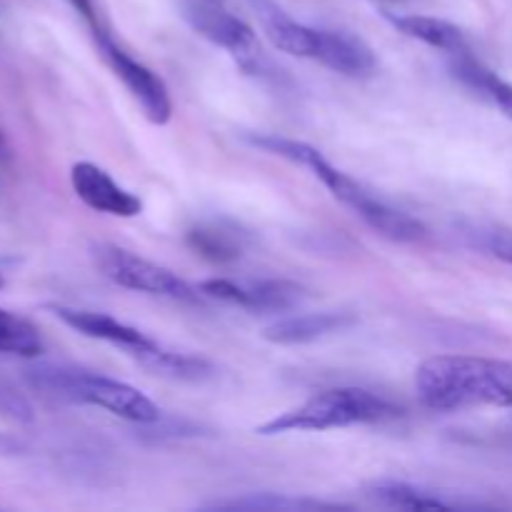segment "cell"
Masks as SVG:
<instances>
[{
	"label": "cell",
	"mask_w": 512,
	"mask_h": 512,
	"mask_svg": "<svg viewBox=\"0 0 512 512\" xmlns=\"http://www.w3.org/2000/svg\"><path fill=\"white\" fill-rule=\"evenodd\" d=\"M415 393L430 410L512 408V363L478 355H435L415 370Z\"/></svg>",
	"instance_id": "cell-1"
},
{
	"label": "cell",
	"mask_w": 512,
	"mask_h": 512,
	"mask_svg": "<svg viewBox=\"0 0 512 512\" xmlns=\"http://www.w3.org/2000/svg\"><path fill=\"white\" fill-rule=\"evenodd\" d=\"M250 143L268 150V153L280 155V158L290 160V163L300 165V168L310 170L340 203L348 205L365 225H370L383 238L395 240V243H415V240L425 235V225L418 218L403 213V210H395L393 205L375 198L358 180H353L348 173L335 168L330 160H325V155L318 148H313V145L300 143V140L278 138V135H253Z\"/></svg>",
	"instance_id": "cell-2"
},
{
	"label": "cell",
	"mask_w": 512,
	"mask_h": 512,
	"mask_svg": "<svg viewBox=\"0 0 512 512\" xmlns=\"http://www.w3.org/2000/svg\"><path fill=\"white\" fill-rule=\"evenodd\" d=\"M25 383L40 395L65 400V403L95 405L128 423H158L160 410L138 388L93 370L75 368L65 363H35L25 368Z\"/></svg>",
	"instance_id": "cell-3"
},
{
	"label": "cell",
	"mask_w": 512,
	"mask_h": 512,
	"mask_svg": "<svg viewBox=\"0 0 512 512\" xmlns=\"http://www.w3.org/2000/svg\"><path fill=\"white\" fill-rule=\"evenodd\" d=\"M400 415V408L365 388H330L310 395L305 403L275 415L260 425L258 435L320 433V430L350 428V425L385 423Z\"/></svg>",
	"instance_id": "cell-4"
},
{
	"label": "cell",
	"mask_w": 512,
	"mask_h": 512,
	"mask_svg": "<svg viewBox=\"0 0 512 512\" xmlns=\"http://www.w3.org/2000/svg\"><path fill=\"white\" fill-rule=\"evenodd\" d=\"M93 260L100 273L115 283L118 288L135 290V293L158 295V298L175 300V303H200L205 298L200 288L190 285L188 280L178 278L173 270L158 263L140 258L130 250L118 245L100 243L93 248Z\"/></svg>",
	"instance_id": "cell-5"
},
{
	"label": "cell",
	"mask_w": 512,
	"mask_h": 512,
	"mask_svg": "<svg viewBox=\"0 0 512 512\" xmlns=\"http://www.w3.org/2000/svg\"><path fill=\"white\" fill-rule=\"evenodd\" d=\"M180 15L195 33L223 48L245 73H263L268 63L260 50L258 35L245 20L230 13L223 0H180Z\"/></svg>",
	"instance_id": "cell-6"
},
{
	"label": "cell",
	"mask_w": 512,
	"mask_h": 512,
	"mask_svg": "<svg viewBox=\"0 0 512 512\" xmlns=\"http://www.w3.org/2000/svg\"><path fill=\"white\" fill-rule=\"evenodd\" d=\"M93 38L100 58L113 70L115 78L125 85V90L138 100L145 118L155 125L168 123L173 118V100H170L168 85L163 83V78L153 73L148 65L135 60L130 53H125L103 28H93Z\"/></svg>",
	"instance_id": "cell-7"
},
{
	"label": "cell",
	"mask_w": 512,
	"mask_h": 512,
	"mask_svg": "<svg viewBox=\"0 0 512 512\" xmlns=\"http://www.w3.org/2000/svg\"><path fill=\"white\" fill-rule=\"evenodd\" d=\"M48 310L60 320V323L73 328L75 333L85 335V338L103 340V343H110L115 345V348H120L125 355H130L140 368H148L150 360L163 350V345L155 343L153 338L140 333V330L133 328V325L120 323V320H115L113 315L108 313L68 308V305H48Z\"/></svg>",
	"instance_id": "cell-8"
},
{
	"label": "cell",
	"mask_w": 512,
	"mask_h": 512,
	"mask_svg": "<svg viewBox=\"0 0 512 512\" xmlns=\"http://www.w3.org/2000/svg\"><path fill=\"white\" fill-rule=\"evenodd\" d=\"M205 298L223 300V303L238 305L245 310H258V313H285L293 310L305 300L303 285L283 278L250 280V283H235L228 278H210L198 285Z\"/></svg>",
	"instance_id": "cell-9"
},
{
	"label": "cell",
	"mask_w": 512,
	"mask_h": 512,
	"mask_svg": "<svg viewBox=\"0 0 512 512\" xmlns=\"http://www.w3.org/2000/svg\"><path fill=\"white\" fill-rule=\"evenodd\" d=\"M70 185H73L78 200H83L95 213L115 215V218H135L143 213V203L138 195L125 190L123 185L110 178V173L88 160H80L70 168Z\"/></svg>",
	"instance_id": "cell-10"
},
{
	"label": "cell",
	"mask_w": 512,
	"mask_h": 512,
	"mask_svg": "<svg viewBox=\"0 0 512 512\" xmlns=\"http://www.w3.org/2000/svg\"><path fill=\"white\" fill-rule=\"evenodd\" d=\"M245 3L255 10L265 35H268V40L275 48L288 55H295V58L315 60L320 28H310V25L298 23L283 8H278L273 0H245Z\"/></svg>",
	"instance_id": "cell-11"
},
{
	"label": "cell",
	"mask_w": 512,
	"mask_h": 512,
	"mask_svg": "<svg viewBox=\"0 0 512 512\" xmlns=\"http://www.w3.org/2000/svg\"><path fill=\"white\" fill-rule=\"evenodd\" d=\"M353 323L355 315L343 313V310L288 315V318H280L273 325H268L263 330V338L275 345H303L320 338H328L333 333H340V330L350 328Z\"/></svg>",
	"instance_id": "cell-12"
},
{
	"label": "cell",
	"mask_w": 512,
	"mask_h": 512,
	"mask_svg": "<svg viewBox=\"0 0 512 512\" xmlns=\"http://www.w3.org/2000/svg\"><path fill=\"white\" fill-rule=\"evenodd\" d=\"M315 60L325 68L335 70L348 78H365L375 70V55L368 45L345 30H325L320 28L318 53Z\"/></svg>",
	"instance_id": "cell-13"
},
{
	"label": "cell",
	"mask_w": 512,
	"mask_h": 512,
	"mask_svg": "<svg viewBox=\"0 0 512 512\" xmlns=\"http://www.w3.org/2000/svg\"><path fill=\"white\" fill-rule=\"evenodd\" d=\"M450 73H453V78L460 80L465 88H470L473 93H478L480 98L493 103L500 113H505L512 120V85L508 80L500 78L498 73H493L488 65L480 63L473 55V50L450 55Z\"/></svg>",
	"instance_id": "cell-14"
},
{
	"label": "cell",
	"mask_w": 512,
	"mask_h": 512,
	"mask_svg": "<svg viewBox=\"0 0 512 512\" xmlns=\"http://www.w3.org/2000/svg\"><path fill=\"white\" fill-rule=\"evenodd\" d=\"M388 20L408 38L420 40V43L443 50L448 55L468 53L470 50L463 30L443 18H433V15H388Z\"/></svg>",
	"instance_id": "cell-15"
},
{
	"label": "cell",
	"mask_w": 512,
	"mask_h": 512,
	"mask_svg": "<svg viewBox=\"0 0 512 512\" xmlns=\"http://www.w3.org/2000/svg\"><path fill=\"white\" fill-rule=\"evenodd\" d=\"M368 498L378 500V503L388 505V508L400 510H448L455 508V503L440 498L433 490L415 488L410 483H400V480H375L365 488Z\"/></svg>",
	"instance_id": "cell-16"
},
{
	"label": "cell",
	"mask_w": 512,
	"mask_h": 512,
	"mask_svg": "<svg viewBox=\"0 0 512 512\" xmlns=\"http://www.w3.org/2000/svg\"><path fill=\"white\" fill-rule=\"evenodd\" d=\"M460 238L473 250L512 265V230L495 223H460Z\"/></svg>",
	"instance_id": "cell-17"
},
{
	"label": "cell",
	"mask_w": 512,
	"mask_h": 512,
	"mask_svg": "<svg viewBox=\"0 0 512 512\" xmlns=\"http://www.w3.org/2000/svg\"><path fill=\"white\" fill-rule=\"evenodd\" d=\"M188 245L198 255L213 260V263H233L243 253L238 235L215 228V225H198V228L190 230Z\"/></svg>",
	"instance_id": "cell-18"
},
{
	"label": "cell",
	"mask_w": 512,
	"mask_h": 512,
	"mask_svg": "<svg viewBox=\"0 0 512 512\" xmlns=\"http://www.w3.org/2000/svg\"><path fill=\"white\" fill-rule=\"evenodd\" d=\"M210 508L215 510H333L343 508V505L333 503H320V500H308V498H285V495L275 493H250L245 498L235 500H223V503H213Z\"/></svg>",
	"instance_id": "cell-19"
},
{
	"label": "cell",
	"mask_w": 512,
	"mask_h": 512,
	"mask_svg": "<svg viewBox=\"0 0 512 512\" xmlns=\"http://www.w3.org/2000/svg\"><path fill=\"white\" fill-rule=\"evenodd\" d=\"M0 413L10 415L15 420H30V405L25 403V398H20L15 390H10L8 385L0 383Z\"/></svg>",
	"instance_id": "cell-20"
},
{
	"label": "cell",
	"mask_w": 512,
	"mask_h": 512,
	"mask_svg": "<svg viewBox=\"0 0 512 512\" xmlns=\"http://www.w3.org/2000/svg\"><path fill=\"white\" fill-rule=\"evenodd\" d=\"M68 3L73 5L75 13L83 15V18L88 20V23L93 25V28H100V25H98V15H95V5H93V0H68Z\"/></svg>",
	"instance_id": "cell-21"
},
{
	"label": "cell",
	"mask_w": 512,
	"mask_h": 512,
	"mask_svg": "<svg viewBox=\"0 0 512 512\" xmlns=\"http://www.w3.org/2000/svg\"><path fill=\"white\" fill-rule=\"evenodd\" d=\"M5 285V278H3V273H0V288H3Z\"/></svg>",
	"instance_id": "cell-22"
},
{
	"label": "cell",
	"mask_w": 512,
	"mask_h": 512,
	"mask_svg": "<svg viewBox=\"0 0 512 512\" xmlns=\"http://www.w3.org/2000/svg\"><path fill=\"white\" fill-rule=\"evenodd\" d=\"M0 150H3V133H0Z\"/></svg>",
	"instance_id": "cell-23"
}]
</instances>
